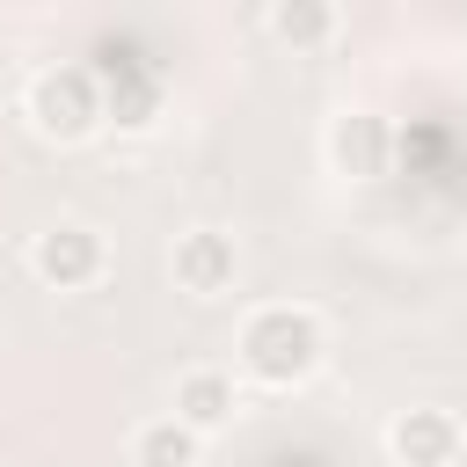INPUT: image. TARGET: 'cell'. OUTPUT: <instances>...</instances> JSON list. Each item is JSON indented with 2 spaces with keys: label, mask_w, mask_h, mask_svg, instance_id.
I'll use <instances>...</instances> for the list:
<instances>
[{
  "label": "cell",
  "mask_w": 467,
  "mask_h": 467,
  "mask_svg": "<svg viewBox=\"0 0 467 467\" xmlns=\"http://www.w3.org/2000/svg\"><path fill=\"white\" fill-rule=\"evenodd\" d=\"M234 358H241V372H248L255 387H277V394H285V387H306V379L321 372V358H328V328H321L314 306L270 299V306H255V314L241 321Z\"/></svg>",
  "instance_id": "cell-1"
},
{
  "label": "cell",
  "mask_w": 467,
  "mask_h": 467,
  "mask_svg": "<svg viewBox=\"0 0 467 467\" xmlns=\"http://www.w3.org/2000/svg\"><path fill=\"white\" fill-rule=\"evenodd\" d=\"M22 117H29V131H36V139H51V146H80V139H95V131L109 124L102 73H95V66H80V58L44 66V73L29 80V95H22Z\"/></svg>",
  "instance_id": "cell-2"
},
{
  "label": "cell",
  "mask_w": 467,
  "mask_h": 467,
  "mask_svg": "<svg viewBox=\"0 0 467 467\" xmlns=\"http://www.w3.org/2000/svg\"><path fill=\"white\" fill-rule=\"evenodd\" d=\"M29 270H36L44 292H88V285L109 277V241H102V226H88V219H51V226L29 241Z\"/></svg>",
  "instance_id": "cell-3"
},
{
  "label": "cell",
  "mask_w": 467,
  "mask_h": 467,
  "mask_svg": "<svg viewBox=\"0 0 467 467\" xmlns=\"http://www.w3.org/2000/svg\"><path fill=\"white\" fill-rule=\"evenodd\" d=\"M460 452H467L460 409H445V401L394 409V423H387V460L394 467H460Z\"/></svg>",
  "instance_id": "cell-4"
},
{
  "label": "cell",
  "mask_w": 467,
  "mask_h": 467,
  "mask_svg": "<svg viewBox=\"0 0 467 467\" xmlns=\"http://www.w3.org/2000/svg\"><path fill=\"white\" fill-rule=\"evenodd\" d=\"M321 161L343 182H379L387 161H394V124L379 109H336L328 131H321Z\"/></svg>",
  "instance_id": "cell-5"
},
{
  "label": "cell",
  "mask_w": 467,
  "mask_h": 467,
  "mask_svg": "<svg viewBox=\"0 0 467 467\" xmlns=\"http://www.w3.org/2000/svg\"><path fill=\"white\" fill-rule=\"evenodd\" d=\"M168 270H175V292H190V299H226V292L241 285V241H234L226 226H190V234H175Z\"/></svg>",
  "instance_id": "cell-6"
},
{
  "label": "cell",
  "mask_w": 467,
  "mask_h": 467,
  "mask_svg": "<svg viewBox=\"0 0 467 467\" xmlns=\"http://www.w3.org/2000/svg\"><path fill=\"white\" fill-rule=\"evenodd\" d=\"M234 409H241V394H234V372H219V365H190L182 379H175V423H190L197 438H212V431H226L234 423Z\"/></svg>",
  "instance_id": "cell-7"
},
{
  "label": "cell",
  "mask_w": 467,
  "mask_h": 467,
  "mask_svg": "<svg viewBox=\"0 0 467 467\" xmlns=\"http://www.w3.org/2000/svg\"><path fill=\"white\" fill-rule=\"evenodd\" d=\"M263 29H270L285 51H321V44H336L343 15H336V0H270Z\"/></svg>",
  "instance_id": "cell-8"
},
{
  "label": "cell",
  "mask_w": 467,
  "mask_h": 467,
  "mask_svg": "<svg viewBox=\"0 0 467 467\" xmlns=\"http://www.w3.org/2000/svg\"><path fill=\"white\" fill-rule=\"evenodd\" d=\"M131 467H204V438L175 416H146L131 431Z\"/></svg>",
  "instance_id": "cell-9"
}]
</instances>
